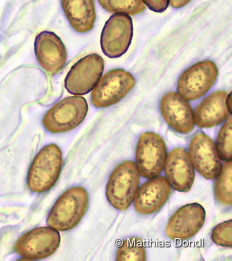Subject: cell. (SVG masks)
<instances>
[{"mask_svg": "<svg viewBox=\"0 0 232 261\" xmlns=\"http://www.w3.org/2000/svg\"><path fill=\"white\" fill-rule=\"evenodd\" d=\"M191 2V0H170V4L174 8L179 9L185 7Z\"/></svg>", "mask_w": 232, "mask_h": 261, "instance_id": "25", "label": "cell"}, {"mask_svg": "<svg viewBox=\"0 0 232 261\" xmlns=\"http://www.w3.org/2000/svg\"><path fill=\"white\" fill-rule=\"evenodd\" d=\"M62 165V152L58 145L51 144L42 148L30 166L29 189L35 193L50 190L60 178Z\"/></svg>", "mask_w": 232, "mask_h": 261, "instance_id": "2", "label": "cell"}, {"mask_svg": "<svg viewBox=\"0 0 232 261\" xmlns=\"http://www.w3.org/2000/svg\"><path fill=\"white\" fill-rule=\"evenodd\" d=\"M140 175L136 163L124 161L112 171L106 186V197L110 204L121 211L132 204L140 185Z\"/></svg>", "mask_w": 232, "mask_h": 261, "instance_id": "3", "label": "cell"}, {"mask_svg": "<svg viewBox=\"0 0 232 261\" xmlns=\"http://www.w3.org/2000/svg\"><path fill=\"white\" fill-rule=\"evenodd\" d=\"M172 192L171 186L163 176L149 179L137 190L133 204L139 214L147 215L159 212Z\"/></svg>", "mask_w": 232, "mask_h": 261, "instance_id": "15", "label": "cell"}, {"mask_svg": "<svg viewBox=\"0 0 232 261\" xmlns=\"http://www.w3.org/2000/svg\"><path fill=\"white\" fill-rule=\"evenodd\" d=\"M218 76L216 64L211 60L197 63L183 72L178 79V92L188 101L198 100L216 83Z\"/></svg>", "mask_w": 232, "mask_h": 261, "instance_id": "8", "label": "cell"}, {"mask_svg": "<svg viewBox=\"0 0 232 261\" xmlns=\"http://www.w3.org/2000/svg\"><path fill=\"white\" fill-rule=\"evenodd\" d=\"M133 36L131 17L125 13H115L105 24L100 36L102 52L110 58H119L128 51Z\"/></svg>", "mask_w": 232, "mask_h": 261, "instance_id": "9", "label": "cell"}, {"mask_svg": "<svg viewBox=\"0 0 232 261\" xmlns=\"http://www.w3.org/2000/svg\"><path fill=\"white\" fill-rule=\"evenodd\" d=\"M189 155L194 168L203 178L214 180L221 171L222 163L214 140L203 133H197L189 145Z\"/></svg>", "mask_w": 232, "mask_h": 261, "instance_id": "12", "label": "cell"}, {"mask_svg": "<svg viewBox=\"0 0 232 261\" xmlns=\"http://www.w3.org/2000/svg\"><path fill=\"white\" fill-rule=\"evenodd\" d=\"M88 205L86 190L74 187L64 192L53 205L47 217V226L60 231L73 229L81 222Z\"/></svg>", "mask_w": 232, "mask_h": 261, "instance_id": "1", "label": "cell"}, {"mask_svg": "<svg viewBox=\"0 0 232 261\" xmlns=\"http://www.w3.org/2000/svg\"><path fill=\"white\" fill-rule=\"evenodd\" d=\"M206 211L199 203H189L180 207L170 217L165 234L173 241H184L194 237L204 224Z\"/></svg>", "mask_w": 232, "mask_h": 261, "instance_id": "11", "label": "cell"}, {"mask_svg": "<svg viewBox=\"0 0 232 261\" xmlns=\"http://www.w3.org/2000/svg\"><path fill=\"white\" fill-rule=\"evenodd\" d=\"M167 155L166 145L159 135L146 132L140 135L136 157L140 176L148 179L159 176L164 169Z\"/></svg>", "mask_w": 232, "mask_h": 261, "instance_id": "6", "label": "cell"}, {"mask_svg": "<svg viewBox=\"0 0 232 261\" xmlns=\"http://www.w3.org/2000/svg\"><path fill=\"white\" fill-rule=\"evenodd\" d=\"M225 105H226V107H227L228 112H229V113L230 114H231V93H230L229 94H227V97H226Z\"/></svg>", "mask_w": 232, "mask_h": 261, "instance_id": "26", "label": "cell"}, {"mask_svg": "<svg viewBox=\"0 0 232 261\" xmlns=\"http://www.w3.org/2000/svg\"><path fill=\"white\" fill-rule=\"evenodd\" d=\"M164 168L167 182L175 190L187 192L191 190L195 173L187 150L183 148L171 150L167 155Z\"/></svg>", "mask_w": 232, "mask_h": 261, "instance_id": "16", "label": "cell"}, {"mask_svg": "<svg viewBox=\"0 0 232 261\" xmlns=\"http://www.w3.org/2000/svg\"><path fill=\"white\" fill-rule=\"evenodd\" d=\"M60 234L54 228H37L21 236L14 250L27 260H41L53 254L60 247Z\"/></svg>", "mask_w": 232, "mask_h": 261, "instance_id": "10", "label": "cell"}, {"mask_svg": "<svg viewBox=\"0 0 232 261\" xmlns=\"http://www.w3.org/2000/svg\"><path fill=\"white\" fill-rule=\"evenodd\" d=\"M212 241L217 245L224 247H232V220L226 221L214 228Z\"/></svg>", "mask_w": 232, "mask_h": 261, "instance_id": "23", "label": "cell"}, {"mask_svg": "<svg viewBox=\"0 0 232 261\" xmlns=\"http://www.w3.org/2000/svg\"><path fill=\"white\" fill-rule=\"evenodd\" d=\"M160 108L162 117L176 132L186 135L193 130L195 123L193 109L179 93H166L162 98Z\"/></svg>", "mask_w": 232, "mask_h": 261, "instance_id": "14", "label": "cell"}, {"mask_svg": "<svg viewBox=\"0 0 232 261\" xmlns=\"http://www.w3.org/2000/svg\"><path fill=\"white\" fill-rule=\"evenodd\" d=\"M136 84L135 77L126 70H110L100 78L91 93V104L97 108L114 106L126 96Z\"/></svg>", "mask_w": 232, "mask_h": 261, "instance_id": "5", "label": "cell"}, {"mask_svg": "<svg viewBox=\"0 0 232 261\" xmlns=\"http://www.w3.org/2000/svg\"><path fill=\"white\" fill-rule=\"evenodd\" d=\"M116 260L117 261H145L146 252L142 240L131 238L125 240L118 248Z\"/></svg>", "mask_w": 232, "mask_h": 261, "instance_id": "20", "label": "cell"}, {"mask_svg": "<svg viewBox=\"0 0 232 261\" xmlns=\"http://www.w3.org/2000/svg\"><path fill=\"white\" fill-rule=\"evenodd\" d=\"M216 147L220 159L224 162L232 159V119H227L217 137Z\"/></svg>", "mask_w": 232, "mask_h": 261, "instance_id": "22", "label": "cell"}, {"mask_svg": "<svg viewBox=\"0 0 232 261\" xmlns=\"http://www.w3.org/2000/svg\"><path fill=\"white\" fill-rule=\"evenodd\" d=\"M150 10L157 13H163L167 10L170 0H142Z\"/></svg>", "mask_w": 232, "mask_h": 261, "instance_id": "24", "label": "cell"}, {"mask_svg": "<svg viewBox=\"0 0 232 261\" xmlns=\"http://www.w3.org/2000/svg\"><path fill=\"white\" fill-rule=\"evenodd\" d=\"M88 109L86 99L83 97H67L47 112L43 119V126L53 134L68 132L83 123Z\"/></svg>", "mask_w": 232, "mask_h": 261, "instance_id": "4", "label": "cell"}, {"mask_svg": "<svg viewBox=\"0 0 232 261\" xmlns=\"http://www.w3.org/2000/svg\"><path fill=\"white\" fill-rule=\"evenodd\" d=\"M102 8L112 13H125L129 16L140 14L145 11L142 0H98Z\"/></svg>", "mask_w": 232, "mask_h": 261, "instance_id": "21", "label": "cell"}, {"mask_svg": "<svg viewBox=\"0 0 232 261\" xmlns=\"http://www.w3.org/2000/svg\"><path fill=\"white\" fill-rule=\"evenodd\" d=\"M63 11L72 28L87 33L94 28L96 19L94 0H61Z\"/></svg>", "mask_w": 232, "mask_h": 261, "instance_id": "18", "label": "cell"}, {"mask_svg": "<svg viewBox=\"0 0 232 261\" xmlns=\"http://www.w3.org/2000/svg\"><path fill=\"white\" fill-rule=\"evenodd\" d=\"M214 194L217 200L224 205L232 203V163L226 162L217 177Z\"/></svg>", "mask_w": 232, "mask_h": 261, "instance_id": "19", "label": "cell"}, {"mask_svg": "<svg viewBox=\"0 0 232 261\" xmlns=\"http://www.w3.org/2000/svg\"><path fill=\"white\" fill-rule=\"evenodd\" d=\"M34 52L45 71L55 75L62 70L67 61V52L62 40L54 32L43 31L36 37Z\"/></svg>", "mask_w": 232, "mask_h": 261, "instance_id": "13", "label": "cell"}, {"mask_svg": "<svg viewBox=\"0 0 232 261\" xmlns=\"http://www.w3.org/2000/svg\"><path fill=\"white\" fill-rule=\"evenodd\" d=\"M227 92L218 91L209 95L196 107L194 120L201 128H212L221 124L229 118V113L225 105Z\"/></svg>", "mask_w": 232, "mask_h": 261, "instance_id": "17", "label": "cell"}, {"mask_svg": "<svg viewBox=\"0 0 232 261\" xmlns=\"http://www.w3.org/2000/svg\"><path fill=\"white\" fill-rule=\"evenodd\" d=\"M104 61L99 55L90 54L83 57L72 66L64 80L68 92L83 96L94 90L102 77Z\"/></svg>", "mask_w": 232, "mask_h": 261, "instance_id": "7", "label": "cell"}]
</instances>
